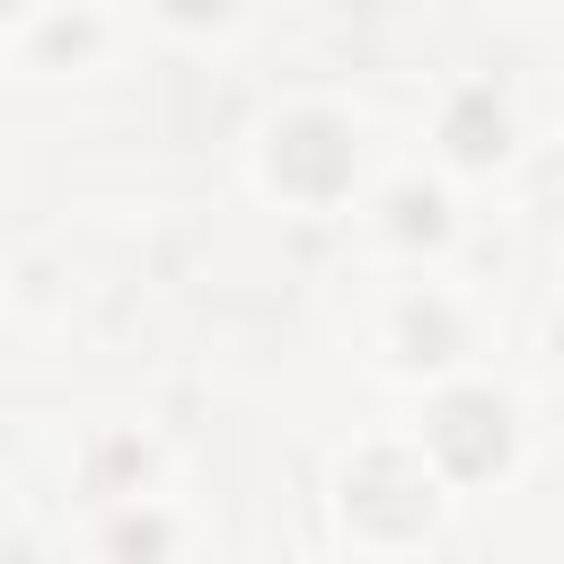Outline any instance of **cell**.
Wrapping results in <instances>:
<instances>
[{"label": "cell", "mask_w": 564, "mask_h": 564, "mask_svg": "<svg viewBox=\"0 0 564 564\" xmlns=\"http://www.w3.org/2000/svg\"><path fill=\"white\" fill-rule=\"evenodd\" d=\"M273 176H282L291 194H335V185H352V132H344L335 115H291V123L273 132Z\"/></svg>", "instance_id": "3"}, {"label": "cell", "mask_w": 564, "mask_h": 564, "mask_svg": "<svg viewBox=\"0 0 564 564\" xmlns=\"http://www.w3.org/2000/svg\"><path fill=\"white\" fill-rule=\"evenodd\" d=\"M167 9H176V18H220L229 0H167Z\"/></svg>", "instance_id": "8"}, {"label": "cell", "mask_w": 564, "mask_h": 564, "mask_svg": "<svg viewBox=\"0 0 564 564\" xmlns=\"http://www.w3.org/2000/svg\"><path fill=\"white\" fill-rule=\"evenodd\" d=\"M344 511H352L361 529H379V538H414V529L432 520V485H423V467H414L405 449H370V458H352V476H344Z\"/></svg>", "instance_id": "1"}, {"label": "cell", "mask_w": 564, "mask_h": 564, "mask_svg": "<svg viewBox=\"0 0 564 564\" xmlns=\"http://www.w3.org/2000/svg\"><path fill=\"white\" fill-rule=\"evenodd\" d=\"M388 212H397V238H441V194L432 185H405Z\"/></svg>", "instance_id": "6"}, {"label": "cell", "mask_w": 564, "mask_h": 564, "mask_svg": "<svg viewBox=\"0 0 564 564\" xmlns=\"http://www.w3.org/2000/svg\"><path fill=\"white\" fill-rule=\"evenodd\" d=\"M449 150H458V159H494V150H502V106H494V88H458V106H449Z\"/></svg>", "instance_id": "4"}, {"label": "cell", "mask_w": 564, "mask_h": 564, "mask_svg": "<svg viewBox=\"0 0 564 564\" xmlns=\"http://www.w3.org/2000/svg\"><path fill=\"white\" fill-rule=\"evenodd\" d=\"M405 344H414V361H449V344H458V326H449V308H432V300H414V308H405Z\"/></svg>", "instance_id": "5"}, {"label": "cell", "mask_w": 564, "mask_h": 564, "mask_svg": "<svg viewBox=\"0 0 564 564\" xmlns=\"http://www.w3.org/2000/svg\"><path fill=\"white\" fill-rule=\"evenodd\" d=\"M432 449H441L449 476H494L502 449H511V414H502V397H494V388H449V397L432 405Z\"/></svg>", "instance_id": "2"}, {"label": "cell", "mask_w": 564, "mask_h": 564, "mask_svg": "<svg viewBox=\"0 0 564 564\" xmlns=\"http://www.w3.org/2000/svg\"><path fill=\"white\" fill-rule=\"evenodd\" d=\"M115 546H123V555H159V520H123Z\"/></svg>", "instance_id": "7"}]
</instances>
